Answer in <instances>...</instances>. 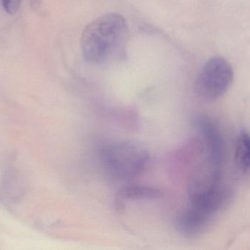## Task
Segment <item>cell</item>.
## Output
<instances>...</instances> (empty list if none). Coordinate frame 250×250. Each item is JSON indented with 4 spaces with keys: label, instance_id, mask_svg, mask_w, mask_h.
Masks as SVG:
<instances>
[{
    "label": "cell",
    "instance_id": "obj_1",
    "mask_svg": "<svg viewBox=\"0 0 250 250\" xmlns=\"http://www.w3.org/2000/svg\"><path fill=\"white\" fill-rule=\"evenodd\" d=\"M128 31L126 20L118 13H105L83 29L81 48L86 61L102 65L119 62L126 55Z\"/></svg>",
    "mask_w": 250,
    "mask_h": 250
},
{
    "label": "cell",
    "instance_id": "obj_2",
    "mask_svg": "<svg viewBox=\"0 0 250 250\" xmlns=\"http://www.w3.org/2000/svg\"><path fill=\"white\" fill-rule=\"evenodd\" d=\"M103 166L106 173L118 181H129L144 173L149 163L148 149L133 141L112 142L101 151Z\"/></svg>",
    "mask_w": 250,
    "mask_h": 250
},
{
    "label": "cell",
    "instance_id": "obj_3",
    "mask_svg": "<svg viewBox=\"0 0 250 250\" xmlns=\"http://www.w3.org/2000/svg\"><path fill=\"white\" fill-rule=\"evenodd\" d=\"M190 206L212 217L230 198V191L223 183L220 168L206 162L191 177L188 185Z\"/></svg>",
    "mask_w": 250,
    "mask_h": 250
},
{
    "label": "cell",
    "instance_id": "obj_4",
    "mask_svg": "<svg viewBox=\"0 0 250 250\" xmlns=\"http://www.w3.org/2000/svg\"><path fill=\"white\" fill-rule=\"evenodd\" d=\"M233 77V68L226 59L212 57L204 65L195 80V94L205 102L216 101L229 91Z\"/></svg>",
    "mask_w": 250,
    "mask_h": 250
},
{
    "label": "cell",
    "instance_id": "obj_5",
    "mask_svg": "<svg viewBox=\"0 0 250 250\" xmlns=\"http://www.w3.org/2000/svg\"><path fill=\"white\" fill-rule=\"evenodd\" d=\"M193 125L205 142L207 152V162L220 168L225 159L226 149L224 140L216 123L205 114H198L194 117Z\"/></svg>",
    "mask_w": 250,
    "mask_h": 250
},
{
    "label": "cell",
    "instance_id": "obj_6",
    "mask_svg": "<svg viewBox=\"0 0 250 250\" xmlns=\"http://www.w3.org/2000/svg\"><path fill=\"white\" fill-rule=\"evenodd\" d=\"M164 192L151 186L129 185L119 191L115 198V208L117 211L124 210L125 204L129 201L154 200L162 198Z\"/></svg>",
    "mask_w": 250,
    "mask_h": 250
},
{
    "label": "cell",
    "instance_id": "obj_7",
    "mask_svg": "<svg viewBox=\"0 0 250 250\" xmlns=\"http://www.w3.org/2000/svg\"><path fill=\"white\" fill-rule=\"evenodd\" d=\"M234 162L239 171L250 173V135L247 131H242L238 136Z\"/></svg>",
    "mask_w": 250,
    "mask_h": 250
},
{
    "label": "cell",
    "instance_id": "obj_8",
    "mask_svg": "<svg viewBox=\"0 0 250 250\" xmlns=\"http://www.w3.org/2000/svg\"><path fill=\"white\" fill-rule=\"evenodd\" d=\"M21 0H2L3 7L9 14H16L21 7Z\"/></svg>",
    "mask_w": 250,
    "mask_h": 250
},
{
    "label": "cell",
    "instance_id": "obj_9",
    "mask_svg": "<svg viewBox=\"0 0 250 250\" xmlns=\"http://www.w3.org/2000/svg\"><path fill=\"white\" fill-rule=\"evenodd\" d=\"M38 0H32V2L34 3L33 6L36 5L37 2H38Z\"/></svg>",
    "mask_w": 250,
    "mask_h": 250
}]
</instances>
